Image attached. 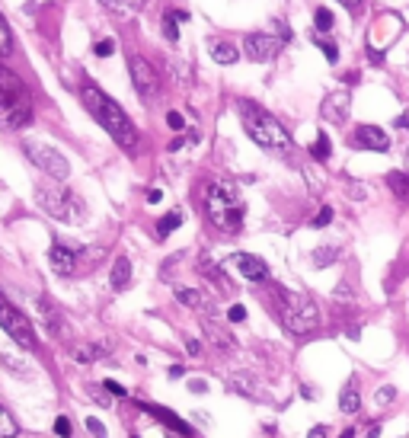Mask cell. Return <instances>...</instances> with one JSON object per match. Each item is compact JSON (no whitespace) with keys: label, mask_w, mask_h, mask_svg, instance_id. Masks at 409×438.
Listing matches in <instances>:
<instances>
[{"label":"cell","mask_w":409,"mask_h":438,"mask_svg":"<svg viewBox=\"0 0 409 438\" xmlns=\"http://www.w3.org/2000/svg\"><path fill=\"white\" fill-rule=\"evenodd\" d=\"M205 333L211 336V342H215L217 349H234V336L230 333H224L217 323H211V320H205Z\"/></svg>","instance_id":"603a6c76"},{"label":"cell","mask_w":409,"mask_h":438,"mask_svg":"<svg viewBox=\"0 0 409 438\" xmlns=\"http://www.w3.org/2000/svg\"><path fill=\"white\" fill-rule=\"evenodd\" d=\"M387 186H390L393 195L400 202H409V173H390L387 176Z\"/></svg>","instance_id":"cb8c5ba5"},{"label":"cell","mask_w":409,"mask_h":438,"mask_svg":"<svg viewBox=\"0 0 409 438\" xmlns=\"http://www.w3.org/2000/svg\"><path fill=\"white\" fill-rule=\"evenodd\" d=\"M227 320H234V323L246 320V307H243V304H234L230 310H227Z\"/></svg>","instance_id":"8d00e7d4"},{"label":"cell","mask_w":409,"mask_h":438,"mask_svg":"<svg viewBox=\"0 0 409 438\" xmlns=\"http://www.w3.org/2000/svg\"><path fill=\"white\" fill-rule=\"evenodd\" d=\"M102 3L112 7V10H118V13H138L144 0H102Z\"/></svg>","instance_id":"4316f807"},{"label":"cell","mask_w":409,"mask_h":438,"mask_svg":"<svg viewBox=\"0 0 409 438\" xmlns=\"http://www.w3.org/2000/svg\"><path fill=\"white\" fill-rule=\"evenodd\" d=\"M128 71H131V83H134V90H138V96H141L144 103H151L154 96H157V71H154V64L134 55Z\"/></svg>","instance_id":"9c48e42d"},{"label":"cell","mask_w":409,"mask_h":438,"mask_svg":"<svg viewBox=\"0 0 409 438\" xmlns=\"http://www.w3.org/2000/svg\"><path fill=\"white\" fill-rule=\"evenodd\" d=\"M240 119H243L246 134L256 141L259 148L278 150V154L291 150V134L284 132L282 122H278L275 116H269L262 106H256V103H250V100H240Z\"/></svg>","instance_id":"277c9868"},{"label":"cell","mask_w":409,"mask_h":438,"mask_svg":"<svg viewBox=\"0 0 409 438\" xmlns=\"http://www.w3.org/2000/svg\"><path fill=\"white\" fill-rule=\"evenodd\" d=\"M339 406H343L345 413H358L361 397H358V390H355V384H349V387L343 390V397H339Z\"/></svg>","instance_id":"d4e9b609"},{"label":"cell","mask_w":409,"mask_h":438,"mask_svg":"<svg viewBox=\"0 0 409 438\" xmlns=\"http://www.w3.org/2000/svg\"><path fill=\"white\" fill-rule=\"evenodd\" d=\"M243 211H246V205H243V195L234 182H211L208 192H205V215L217 231L237 234L243 224Z\"/></svg>","instance_id":"7a4b0ae2"},{"label":"cell","mask_w":409,"mask_h":438,"mask_svg":"<svg viewBox=\"0 0 409 438\" xmlns=\"http://www.w3.org/2000/svg\"><path fill=\"white\" fill-rule=\"evenodd\" d=\"M189 387H192L195 394H205V390H208V384H205V380H192V384H189Z\"/></svg>","instance_id":"bcb514c9"},{"label":"cell","mask_w":409,"mask_h":438,"mask_svg":"<svg viewBox=\"0 0 409 438\" xmlns=\"http://www.w3.org/2000/svg\"><path fill=\"white\" fill-rule=\"evenodd\" d=\"M208 51H211V58H215L217 64H234V61L240 58V51H237L234 42H224V39H211Z\"/></svg>","instance_id":"ac0fdd59"},{"label":"cell","mask_w":409,"mask_h":438,"mask_svg":"<svg viewBox=\"0 0 409 438\" xmlns=\"http://www.w3.org/2000/svg\"><path fill=\"white\" fill-rule=\"evenodd\" d=\"M329 221H333V208L326 205V208H320L317 215H313V221H310V224H313V227H326Z\"/></svg>","instance_id":"836d02e7"},{"label":"cell","mask_w":409,"mask_h":438,"mask_svg":"<svg viewBox=\"0 0 409 438\" xmlns=\"http://www.w3.org/2000/svg\"><path fill=\"white\" fill-rule=\"evenodd\" d=\"M185 19H189L185 10H170L167 17H163V35L170 42H179V23H185Z\"/></svg>","instance_id":"44dd1931"},{"label":"cell","mask_w":409,"mask_h":438,"mask_svg":"<svg viewBox=\"0 0 409 438\" xmlns=\"http://www.w3.org/2000/svg\"><path fill=\"white\" fill-rule=\"evenodd\" d=\"M55 432H58L61 438H67V435H71V422H67L64 416H58V422H55Z\"/></svg>","instance_id":"60d3db41"},{"label":"cell","mask_w":409,"mask_h":438,"mask_svg":"<svg viewBox=\"0 0 409 438\" xmlns=\"http://www.w3.org/2000/svg\"><path fill=\"white\" fill-rule=\"evenodd\" d=\"M282 323L284 330L294 336H307L320 326V310L313 304V298L301 295V291H282Z\"/></svg>","instance_id":"5b68a950"},{"label":"cell","mask_w":409,"mask_h":438,"mask_svg":"<svg viewBox=\"0 0 409 438\" xmlns=\"http://www.w3.org/2000/svg\"><path fill=\"white\" fill-rule=\"evenodd\" d=\"M176 301L185 307H192V310H211V301L195 288H176Z\"/></svg>","instance_id":"ffe728a7"},{"label":"cell","mask_w":409,"mask_h":438,"mask_svg":"<svg viewBox=\"0 0 409 438\" xmlns=\"http://www.w3.org/2000/svg\"><path fill=\"white\" fill-rule=\"evenodd\" d=\"M185 349H189V356H199V352H201V342H199V339H189V342H185Z\"/></svg>","instance_id":"7bdbcfd3"},{"label":"cell","mask_w":409,"mask_h":438,"mask_svg":"<svg viewBox=\"0 0 409 438\" xmlns=\"http://www.w3.org/2000/svg\"><path fill=\"white\" fill-rule=\"evenodd\" d=\"M179 224H183V211H179V208H173L170 215L160 218V224H157V237H160V240L170 237V234H173L176 227H179Z\"/></svg>","instance_id":"7402d4cb"},{"label":"cell","mask_w":409,"mask_h":438,"mask_svg":"<svg viewBox=\"0 0 409 438\" xmlns=\"http://www.w3.org/2000/svg\"><path fill=\"white\" fill-rule=\"evenodd\" d=\"M339 438H355V432H352V429H345V432H343V435H339Z\"/></svg>","instance_id":"f907efd6"},{"label":"cell","mask_w":409,"mask_h":438,"mask_svg":"<svg viewBox=\"0 0 409 438\" xmlns=\"http://www.w3.org/2000/svg\"><path fill=\"white\" fill-rule=\"evenodd\" d=\"M313 26H317L320 33H326V29H333V13L326 7H320L317 13H313Z\"/></svg>","instance_id":"f546056e"},{"label":"cell","mask_w":409,"mask_h":438,"mask_svg":"<svg viewBox=\"0 0 409 438\" xmlns=\"http://www.w3.org/2000/svg\"><path fill=\"white\" fill-rule=\"evenodd\" d=\"M282 45L284 39H275V35H269V33H250L243 39V51H246L250 61H272Z\"/></svg>","instance_id":"30bf717a"},{"label":"cell","mask_w":409,"mask_h":438,"mask_svg":"<svg viewBox=\"0 0 409 438\" xmlns=\"http://www.w3.org/2000/svg\"><path fill=\"white\" fill-rule=\"evenodd\" d=\"M336 256H339V247H333V243H326V247H320L317 253H313V265H320V269H323V265H329Z\"/></svg>","instance_id":"484cf974"},{"label":"cell","mask_w":409,"mask_h":438,"mask_svg":"<svg viewBox=\"0 0 409 438\" xmlns=\"http://www.w3.org/2000/svg\"><path fill=\"white\" fill-rule=\"evenodd\" d=\"M310 154H313L317 160H326V157H329V138H326L323 132H320V138L313 141V148H310Z\"/></svg>","instance_id":"4dcf8cb0"},{"label":"cell","mask_w":409,"mask_h":438,"mask_svg":"<svg viewBox=\"0 0 409 438\" xmlns=\"http://www.w3.org/2000/svg\"><path fill=\"white\" fill-rule=\"evenodd\" d=\"M160 199H163V192H160V189H151V192H147V202H151V205H157Z\"/></svg>","instance_id":"f6af8a7d"},{"label":"cell","mask_w":409,"mask_h":438,"mask_svg":"<svg viewBox=\"0 0 409 438\" xmlns=\"http://www.w3.org/2000/svg\"><path fill=\"white\" fill-rule=\"evenodd\" d=\"M35 202L42 205V211H48L55 221H64V224H80L84 221V202L77 199L71 189L64 186H39L35 189Z\"/></svg>","instance_id":"8992f818"},{"label":"cell","mask_w":409,"mask_h":438,"mask_svg":"<svg viewBox=\"0 0 409 438\" xmlns=\"http://www.w3.org/2000/svg\"><path fill=\"white\" fill-rule=\"evenodd\" d=\"M84 103H87V109L93 112V119H96V122H100L102 128L116 138L118 148L131 150L134 144H138V132H134V125L128 122L125 109L118 106L116 100H109L102 90H96L93 83H87V87H84Z\"/></svg>","instance_id":"6da1fadb"},{"label":"cell","mask_w":409,"mask_h":438,"mask_svg":"<svg viewBox=\"0 0 409 438\" xmlns=\"http://www.w3.org/2000/svg\"><path fill=\"white\" fill-rule=\"evenodd\" d=\"M339 3H343L345 10H352V13H355V10H358L361 3H365V0H339Z\"/></svg>","instance_id":"ee69618b"},{"label":"cell","mask_w":409,"mask_h":438,"mask_svg":"<svg viewBox=\"0 0 409 438\" xmlns=\"http://www.w3.org/2000/svg\"><path fill=\"white\" fill-rule=\"evenodd\" d=\"M109 281H112V288L116 291L128 288V281H131V259L118 256L116 263H112V275H109Z\"/></svg>","instance_id":"d6986e66"},{"label":"cell","mask_w":409,"mask_h":438,"mask_svg":"<svg viewBox=\"0 0 409 438\" xmlns=\"http://www.w3.org/2000/svg\"><path fill=\"white\" fill-rule=\"evenodd\" d=\"M0 326L10 333V339H17L23 349H35V333L33 323L26 320V314H19L17 307L10 304L3 295H0Z\"/></svg>","instance_id":"ba28073f"},{"label":"cell","mask_w":409,"mask_h":438,"mask_svg":"<svg viewBox=\"0 0 409 438\" xmlns=\"http://www.w3.org/2000/svg\"><path fill=\"white\" fill-rule=\"evenodd\" d=\"M227 265H234L237 272H240L243 279H250V281H266L269 279V265L259 256H253V253H234V256L227 259Z\"/></svg>","instance_id":"8fae6325"},{"label":"cell","mask_w":409,"mask_h":438,"mask_svg":"<svg viewBox=\"0 0 409 438\" xmlns=\"http://www.w3.org/2000/svg\"><path fill=\"white\" fill-rule=\"evenodd\" d=\"M0 365H3V371H10V374H17V378H26V368H23V362L19 358H13V356H0Z\"/></svg>","instance_id":"f1b7e54d"},{"label":"cell","mask_w":409,"mask_h":438,"mask_svg":"<svg viewBox=\"0 0 409 438\" xmlns=\"http://www.w3.org/2000/svg\"><path fill=\"white\" fill-rule=\"evenodd\" d=\"M90 397L96 400L100 406H112V394H109L106 387H100V384H93V387H90Z\"/></svg>","instance_id":"d6a6232c"},{"label":"cell","mask_w":409,"mask_h":438,"mask_svg":"<svg viewBox=\"0 0 409 438\" xmlns=\"http://www.w3.org/2000/svg\"><path fill=\"white\" fill-rule=\"evenodd\" d=\"M10 51V29H7V23L0 19V58Z\"/></svg>","instance_id":"d590c367"},{"label":"cell","mask_w":409,"mask_h":438,"mask_svg":"<svg viewBox=\"0 0 409 438\" xmlns=\"http://www.w3.org/2000/svg\"><path fill=\"white\" fill-rule=\"evenodd\" d=\"M397 125H400V128H409V112H403V116L397 119Z\"/></svg>","instance_id":"681fc988"},{"label":"cell","mask_w":409,"mask_h":438,"mask_svg":"<svg viewBox=\"0 0 409 438\" xmlns=\"http://www.w3.org/2000/svg\"><path fill=\"white\" fill-rule=\"evenodd\" d=\"M317 45L323 49V55H326V61H329V64H336V61H339V49H336L333 39H317Z\"/></svg>","instance_id":"1f68e13d"},{"label":"cell","mask_w":409,"mask_h":438,"mask_svg":"<svg viewBox=\"0 0 409 438\" xmlns=\"http://www.w3.org/2000/svg\"><path fill=\"white\" fill-rule=\"evenodd\" d=\"M307 438H326V429H323V426H317V429H310Z\"/></svg>","instance_id":"7dc6e473"},{"label":"cell","mask_w":409,"mask_h":438,"mask_svg":"<svg viewBox=\"0 0 409 438\" xmlns=\"http://www.w3.org/2000/svg\"><path fill=\"white\" fill-rule=\"evenodd\" d=\"M167 125L173 128V132H183V128H185V119L179 116V112H170V116H167Z\"/></svg>","instance_id":"74e56055"},{"label":"cell","mask_w":409,"mask_h":438,"mask_svg":"<svg viewBox=\"0 0 409 438\" xmlns=\"http://www.w3.org/2000/svg\"><path fill=\"white\" fill-rule=\"evenodd\" d=\"M323 119H329V122H345V116H349V93H329L323 100Z\"/></svg>","instance_id":"4fadbf2b"},{"label":"cell","mask_w":409,"mask_h":438,"mask_svg":"<svg viewBox=\"0 0 409 438\" xmlns=\"http://www.w3.org/2000/svg\"><path fill=\"white\" fill-rule=\"evenodd\" d=\"M102 387H106L109 394H112V397H125V394H128V390L122 387V384H116V380H102Z\"/></svg>","instance_id":"f35d334b"},{"label":"cell","mask_w":409,"mask_h":438,"mask_svg":"<svg viewBox=\"0 0 409 438\" xmlns=\"http://www.w3.org/2000/svg\"><path fill=\"white\" fill-rule=\"evenodd\" d=\"M87 429H90L96 438H106V426H102L100 419H87Z\"/></svg>","instance_id":"ab89813d"},{"label":"cell","mask_w":409,"mask_h":438,"mask_svg":"<svg viewBox=\"0 0 409 438\" xmlns=\"http://www.w3.org/2000/svg\"><path fill=\"white\" fill-rule=\"evenodd\" d=\"M48 263L58 275H71L74 272V265H77V253L74 249H67V247H61V243H55V247L48 249Z\"/></svg>","instance_id":"5bb4252c"},{"label":"cell","mask_w":409,"mask_h":438,"mask_svg":"<svg viewBox=\"0 0 409 438\" xmlns=\"http://www.w3.org/2000/svg\"><path fill=\"white\" fill-rule=\"evenodd\" d=\"M355 148H365V150H390V138L384 134V128L377 125H358L355 128Z\"/></svg>","instance_id":"7c38bea8"},{"label":"cell","mask_w":409,"mask_h":438,"mask_svg":"<svg viewBox=\"0 0 409 438\" xmlns=\"http://www.w3.org/2000/svg\"><path fill=\"white\" fill-rule=\"evenodd\" d=\"M227 390H234L240 397H259V380L250 371H234L227 374Z\"/></svg>","instance_id":"9a60e30c"},{"label":"cell","mask_w":409,"mask_h":438,"mask_svg":"<svg viewBox=\"0 0 409 438\" xmlns=\"http://www.w3.org/2000/svg\"><path fill=\"white\" fill-rule=\"evenodd\" d=\"M106 352H112V342H80V346L71 349V358H77V362H96L100 356H106Z\"/></svg>","instance_id":"2e32d148"},{"label":"cell","mask_w":409,"mask_h":438,"mask_svg":"<svg viewBox=\"0 0 409 438\" xmlns=\"http://www.w3.org/2000/svg\"><path fill=\"white\" fill-rule=\"evenodd\" d=\"M183 371H185L183 365H173V368H170V378H179V374H183Z\"/></svg>","instance_id":"c3c4849f"},{"label":"cell","mask_w":409,"mask_h":438,"mask_svg":"<svg viewBox=\"0 0 409 438\" xmlns=\"http://www.w3.org/2000/svg\"><path fill=\"white\" fill-rule=\"evenodd\" d=\"M26 154H29V160H33L42 173H48L51 179H67V173H71L67 157L58 148L45 144V141H26Z\"/></svg>","instance_id":"52a82bcc"},{"label":"cell","mask_w":409,"mask_h":438,"mask_svg":"<svg viewBox=\"0 0 409 438\" xmlns=\"http://www.w3.org/2000/svg\"><path fill=\"white\" fill-rule=\"evenodd\" d=\"M144 410V413H151V416H157L163 426H170V429H176V432H183V435H192V426L189 422H183L179 416H173L170 410H163V406H147V403H138Z\"/></svg>","instance_id":"e0dca14e"},{"label":"cell","mask_w":409,"mask_h":438,"mask_svg":"<svg viewBox=\"0 0 409 438\" xmlns=\"http://www.w3.org/2000/svg\"><path fill=\"white\" fill-rule=\"evenodd\" d=\"M33 122V96L10 67H0V128L17 132Z\"/></svg>","instance_id":"3957f363"},{"label":"cell","mask_w":409,"mask_h":438,"mask_svg":"<svg viewBox=\"0 0 409 438\" xmlns=\"http://www.w3.org/2000/svg\"><path fill=\"white\" fill-rule=\"evenodd\" d=\"M17 435V422H13V416L0 406V438H13Z\"/></svg>","instance_id":"83f0119b"},{"label":"cell","mask_w":409,"mask_h":438,"mask_svg":"<svg viewBox=\"0 0 409 438\" xmlns=\"http://www.w3.org/2000/svg\"><path fill=\"white\" fill-rule=\"evenodd\" d=\"M393 397H397V390H393V387H381V394H377V403H390Z\"/></svg>","instance_id":"b9f144b4"},{"label":"cell","mask_w":409,"mask_h":438,"mask_svg":"<svg viewBox=\"0 0 409 438\" xmlns=\"http://www.w3.org/2000/svg\"><path fill=\"white\" fill-rule=\"evenodd\" d=\"M93 51H96L100 58H109V55L116 51V42H112V39H102V42H96V45H93Z\"/></svg>","instance_id":"e575fe53"}]
</instances>
